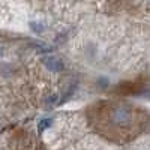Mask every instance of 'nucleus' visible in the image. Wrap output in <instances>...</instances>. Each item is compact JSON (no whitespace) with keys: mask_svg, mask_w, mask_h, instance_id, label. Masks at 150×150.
I'll return each instance as SVG.
<instances>
[{"mask_svg":"<svg viewBox=\"0 0 150 150\" xmlns=\"http://www.w3.org/2000/svg\"><path fill=\"white\" fill-rule=\"evenodd\" d=\"M87 119L93 131L105 140L125 143L143 134L150 122L149 112L135 105L99 101L87 110Z\"/></svg>","mask_w":150,"mask_h":150,"instance_id":"f257e3e1","label":"nucleus"},{"mask_svg":"<svg viewBox=\"0 0 150 150\" xmlns=\"http://www.w3.org/2000/svg\"><path fill=\"white\" fill-rule=\"evenodd\" d=\"M44 63L48 66V69H51V71H60V69H63V63L57 59V57H53V56H48L44 59Z\"/></svg>","mask_w":150,"mask_h":150,"instance_id":"f03ea898","label":"nucleus"},{"mask_svg":"<svg viewBox=\"0 0 150 150\" xmlns=\"http://www.w3.org/2000/svg\"><path fill=\"white\" fill-rule=\"evenodd\" d=\"M50 125H51V119H44V120H41V122H39V128H38V132L41 134L45 128L50 126Z\"/></svg>","mask_w":150,"mask_h":150,"instance_id":"7ed1b4c3","label":"nucleus"},{"mask_svg":"<svg viewBox=\"0 0 150 150\" xmlns=\"http://www.w3.org/2000/svg\"><path fill=\"white\" fill-rule=\"evenodd\" d=\"M0 56H2V53H0Z\"/></svg>","mask_w":150,"mask_h":150,"instance_id":"20e7f679","label":"nucleus"}]
</instances>
